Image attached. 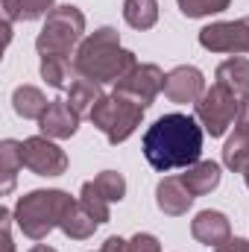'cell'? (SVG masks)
<instances>
[{"mask_svg":"<svg viewBox=\"0 0 249 252\" xmlns=\"http://www.w3.org/2000/svg\"><path fill=\"white\" fill-rule=\"evenodd\" d=\"M135 64H138L135 53L121 47L118 30H112V27H103V30L91 32L88 38H82V44L76 47V56H73L76 76H88L100 85L121 82Z\"/></svg>","mask_w":249,"mask_h":252,"instance_id":"7a4b0ae2","label":"cell"},{"mask_svg":"<svg viewBox=\"0 0 249 252\" xmlns=\"http://www.w3.org/2000/svg\"><path fill=\"white\" fill-rule=\"evenodd\" d=\"M199 44L211 53H249V21H220L199 30Z\"/></svg>","mask_w":249,"mask_h":252,"instance_id":"52a82bcc","label":"cell"},{"mask_svg":"<svg viewBox=\"0 0 249 252\" xmlns=\"http://www.w3.org/2000/svg\"><path fill=\"white\" fill-rule=\"evenodd\" d=\"M103 97H106V94H103V85L94 82V79H88V76H76V79L70 82V88H67V106H70L79 118H91L94 106H97Z\"/></svg>","mask_w":249,"mask_h":252,"instance_id":"5bb4252c","label":"cell"},{"mask_svg":"<svg viewBox=\"0 0 249 252\" xmlns=\"http://www.w3.org/2000/svg\"><path fill=\"white\" fill-rule=\"evenodd\" d=\"M41 132H44V138H70L76 129H79V115L67 106V100H50V106H47V112L41 115Z\"/></svg>","mask_w":249,"mask_h":252,"instance_id":"8fae6325","label":"cell"},{"mask_svg":"<svg viewBox=\"0 0 249 252\" xmlns=\"http://www.w3.org/2000/svg\"><path fill=\"white\" fill-rule=\"evenodd\" d=\"M217 85H223L226 91H232L238 100L249 97V59H226L217 67Z\"/></svg>","mask_w":249,"mask_h":252,"instance_id":"9a60e30c","label":"cell"},{"mask_svg":"<svg viewBox=\"0 0 249 252\" xmlns=\"http://www.w3.org/2000/svg\"><path fill=\"white\" fill-rule=\"evenodd\" d=\"M182 182H185V188L193 196H205V193H211L220 185V164H214V161H196V164L185 167Z\"/></svg>","mask_w":249,"mask_h":252,"instance_id":"2e32d148","label":"cell"},{"mask_svg":"<svg viewBox=\"0 0 249 252\" xmlns=\"http://www.w3.org/2000/svg\"><path fill=\"white\" fill-rule=\"evenodd\" d=\"M82 32H85V15L70 3L56 6L35 38V50L41 59H70L73 47L82 44Z\"/></svg>","mask_w":249,"mask_h":252,"instance_id":"277c9868","label":"cell"},{"mask_svg":"<svg viewBox=\"0 0 249 252\" xmlns=\"http://www.w3.org/2000/svg\"><path fill=\"white\" fill-rule=\"evenodd\" d=\"M100 252H132V250H129V241H124V238H109Z\"/></svg>","mask_w":249,"mask_h":252,"instance_id":"4dcf8cb0","label":"cell"},{"mask_svg":"<svg viewBox=\"0 0 249 252\" xmlns=\"http://www.w3.org/2000/svg\"><path fill=\"white\" fill-rule=\"evenodd\" d=\"M70 202L73 199L64 190H32V193L21 196L15 205L18 229L32 241H44L56 226H62L64 211L70 208Z\"/></svg>","mask_w":249,"mask_h":252,"instance_id":"3957f363","label":"cell"},{"mask_svg":"<svg viewBox=\"0 0 249 252\" xmlns=\"http://www.w3.org/2000/svg\"><path fill=\"white\" fill-rule=\"evenodd\" d=\"M9 208H0V232H3V250L0 252H15V244H12V229H9Z\"/></svg>","mask_w":249,"mask_h":252,"instance_id":"83f0119b","label":"cell"},{"mask_svg":"<svg viewBox=\"0 0 249 252\" xmlns=\"http://www.w3.org/2000/svg\"><path fill=\"white\" fill-rule=\"evenodd\" d=\"M12 106H15V112H18L21 118H27V121H41V115L47 112L50 100H47L38 88H32V85H21V88H15V94H12Z\"/></svg>","mask_w":249,"mask_h":252,"instance_id":"ac0fdd59","label":"cell"},{"mask_svg":"<svg viewBox=\"0 0 249 252\" xmlns=\"http://www.w3.org/2000/svg\"><path fill=\"white\" fill-rule=\"evenodd\" d=\"M190 235L202 247H220L226 238H232V226H229V217L220 211H199L196 220L190 223Z\"/></svg>","mask_w":249,"mask_h":252,"instance_id":"4fadbf2b","label":"cell"},{"mask_svg":"<svg viewBox=\"0 0 249 252\" xmlns=\"http://www.w3.org/2000/svg\"><path fill=\"white\" fill-rule=\"evenodd\" d=\"M18 18V0H3V30H12V21Z\"/></svg>","mask_w":249,"mask_h":252,"instance_id":"f546056e","label":"cell"},{"mask_svg":"<svg viewBox=\"0 0 249 252\" xmlns=\"http://www.w3.org/2000/svg\"><path fill=\"white\" fill-rule=\"evenodd\" d=\"M164 94L173 100V103H196L202 94H205V79L196 67L182 64V67H173L167 76H164Z\"/></svg>","mask_w":249,"mask_h":252,"instance_id":"30bf717a","label":"cell"},{"mask_svg":"<svg viewBox=\"0 0 249 252\" xmlns=\"http://www.w3.org/2000/svg\"><path fill=\"white\" fill-rule=\"evenodd\" d=\"M129 250H132V252H161V244H158L153 235H147V232H138V235L129 241Z\"/></svg>","mask_w":249,"mask_h":252,"instance_id":"4316f807","label":"cell"},{"mask_svg":"<svg viewBox=\"0 0 249 252\" xmlns=\"http://www.w3.org/2000/svg\"><path fill=\"white\" fill-rule=\"evenodd\" d=\"M79 202H82V208H85L97 223H106V220H109V199L94 188V182H85V185H82Z\"/></svg>","mask_w":249,"mask_h":252,"instance_id":"603a6c76","label":"cell"},{"mask_svg":"<svg viewBox=\"0 0 249 252\" xmlns=\"http://www.w3.org/2000/svg\"><path fill=\"white\" fill-rule=\"evenodd\" d=\"M53 12V0H18V15L21 21H35Z\"/></svg>","mask_w":249,"mask_h":252,"instance_id":"484cf974","label":"cell"},{"mask_svg":"<svg viewBox=\"0 0 249 252\" xmlns=\"http://www.w3.org/2000/svg\"><path fill=\"white\" fill-rule=\"evenodd\" d=\"M144 106H138L135 100H129L124 94H106L97 106H94V112H91V124L97 126L106 138H109V144H124L126 138L141 126V118H144Z\"/></svg>","mask_w":249,"mask_h":252,"instance_id":"5b68a950","label":"cell"},{"mask_svg":"<svg viewBox=\"0 0 249 252\" xmlns=\"http://www.w3.org/2000/svg\"><path fill=\"white\" fill-rule=\"evenodd\" d=\"M196 118H199V124L205 126V132L211 135V138H220L229 126L238 121V112H241V100L232 94V91H226L223 85H211L196 103Z\"/></svg>","mask_w":249,"mask_h":252,"instance_id":"8992f818","label":"cell"},{"mask_svg":"<svg viewBox=\"0 0 249 252\" xmlns=\"http://www.w3.org/2000/svg\"><path fill=\"white\" fill-rule=\"evenodd\" d=\"M21 156H24V167H30L38 176H62L67 170V156L62 147H56L53 141L35 135L27 138L21 144Z\"/></svg>","mask_w":249,"mask_h":252,"instance_id":"9c48e42d","label":"cell"},{"mask_svg":"<svg viewBox=\"0 0 249 252\" xmlns=\"http://www.w3.org/2000/svg\"><path fill=\"white\" fill-rule=\"evenodd\" d=\"M199 153H202V129L193 118L179 112L158 118L144 135V156L150 167L161 173L196 164Z\"/></svg>","mask_w":249,"mask_h":252,"instance_id":"6da1fadb","label":"cell"},{"mask_svg":"<svg viewBox=\"0 0 249 252\" xmlns=\"http://www.w3.org/2000/svg\"><path fill=\"white\" fill-rule=\"evenodd\" d=\"M24 167V156H21V144L6 138L0 144V176H3V193H12L18 170Z\"/></svg>","mask_w":249,"mask_h":252,"instance_id":"d6986e66","label":"cell"},{"mask_svg":"<svg viewBox=\"0 0 249 252\" xmlns=\"http://www.w3.org/2000/svg\"><path fill=\"white\" fill-rule=\"evenodd\" d=\"M244 179H247V188H249V164L244 167Z\"/></svg>","mask_w":249,"mask_h":252,"instance_id":"d6a6232c","label":"cell"},{"mask_svg":"<svg viewBox=\"0 0 249 252\" xmlns=\"http://www.w3.org/2000/svg\"><path fill=\"white\" fill-rule=\"evenodd\" d=\"M76 67L70 59H41V76L47 79V85L53 88H70V73Z\"/></svg>","mask_w":249,"mask_h":252,"instance_id":"7402d4cb","label":"cell"},{"mask_svg":"<svg viewBox=\"0 0 249 252\" xmlns=\"http://www.w3.org/2000/svg\"><path fill=\"white\" fill-rule=\"evenodd\" d=\"M97 226H100V223H97V220L82 208V202H76V199H73V202H70V208L64 211V220H62V226H59V229H62L67 238H73V241H85V238H91V235L97 232Z\"/></svg>","mask_w":249,"mask_h":252,"instance_id":"e0dca14e","label":"cell"},{"mask_svg":"<svg viewBox=\"0 0 249 252\" xmlns=\"http://www.w3.org/2000/svg\"><path fill=\"white\" fill-rule=\"evenodd\" d=\"M223 164L235 173H244V167L249 164V132H244L241 126H235V135L223 147Z\"/></svg>","mask_w":249,"mask_h":252,"instance_id":"ffe728a7","label":"cell"},{"mask_svg":"<svg viewBox=\"0 0 249 252\" xmlns=\"http://www.w3.org/2000/svg\"><path fill=\"white\" fill-rule=\"evenodd\" d=\"M118 94H124L129 100H135L138 106L150 109L153 100L158 97V91H164V73L158 64H135L115 88Z\"/></svg>","mask_w":249,"mask_h":252,"instance_id":"ba28073f","label":"cell"},{"mask_svg":"<svg viewBox=\"0 0 249 252\" xmlns=\"http://www.w3.org/2000/svg\"><path fill=\"white\" fill-rule=\"evenodd\" d=\"M193 199H196V196L185 188L182 176H167V179H161L158 188H156V202H158V208H161L164 214H170V217L187 214V208L193 205Z\"/></svg>","mask_w":249,"mask_h":252,"instance_id":"7c38bea8","label":"cell"},{"mask_svg":"<svg viewBox=\"0 0 249 252\" xmlns=\"http://www.w3.org/2000/svg\"><path fill=\"white\" fill-rule=\"evenodd\" d=\"M94 188L100 190L109 202H121L124 193H126V179L118 170H103V173L94 179Z\"/></svg>","mask_w":249,"mask_h":252,"instance_id":"cb8c5ba5","label":"cell"},{"mask_svg":"<svg viewBox=\"0 0 249 252\" xmlns=\"http://www.w3.org/2000/svg\"><path fill=\"white\" fill-rule=\"evenodd\" d=\"M30 252H56L53 247H44V244H38V247H32Z\"/></svg>","mask_w":249,"mask_h":252,"instance_id":"1f68e13d","label":"cell"},{"mask_svg":"<svg viewBox=\"0 0 249 252\" xmlns=\"http://www.w3.org/2000/svg\"><path fill=\"white\" fill-rule=\"evenodd\" d=\"M214 252H249V241H244V238H226L220 247H214Z\"/></svg>","mask_w":249,"mask_h":252,"instance_id":"f1b7e54d","label":"cell"},{"mask_svg":"<svg viewBox=\"0 0 249 252\" xmlns=\"http://www.w3.org/2000/svg\"><path fill=\"white\" fill-rule=\"evenodd\" d=\"M124 18L135 30H150L158 21V0H126Z\"/></svg>","mask_w":249,"mask_h":252,"instance_id":"44dd1931","label":"cell"},{"mask_svg":"<svg viewBox=\"0 0 249 252\" xmlns=\"http://www.w3.org/2000/svg\"><path fill=\"white\" fill-rule=\"evenodd\" d=\"M176 3L187 18H205V15H217V12L229 9L232 0H176Z\"/></svg>","mask_w":249,"mask_h":252,"instance_id":"d4e9b609","label":"cell"}]
</instances>
